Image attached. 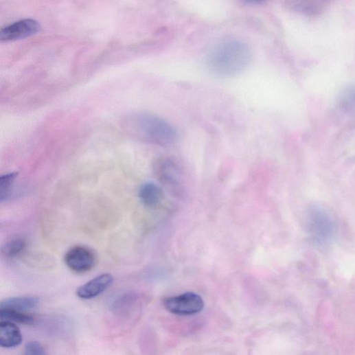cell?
<instances>
[{"label": "cell", "instance_id": "9a60e30c", "mask_svg": "<svg viewBox=\"0 0 355 355\" xmlns=\"http://www.w3.org/2000/svg\"><path fill=\"white\" fill-rule=\"evenodd\" d=\"M135 300V295L132 294H126L119 298L114 305V310L118 314L126 313L131 307Z\"/></svg>", "mask_w": 355, "mask_h": 355}, {"label": "cell", "instance_id": "2e32d148", "mask_svg": "<svg viewBox=\"0 0 355 355\" xmlns=\"http://www.w3.org/2000/svg\"><path fill=\"white\" fill-rule=\"evenodd\" d=\"M25 353L27 355H43L46 352L43 345L38 341H30L25 345Z\"/></svg>", "mask_w": 355, "mask_h": 355}, {"label": "cell", "instance_id": "4fadbf2b", "mask_svg": "<svg viewBox=\"0 0 355 355\" xmlns=\"http://www.w3.org/2000/svg\"><path fill=\"white\" fill-rule=\"evenodd\" d=\"M27 247V242L23 238H15L6 242L1 249L2 254L7 257H16L22 254Z\"/></svg>", "mask_w": 355, "mask_h": 355}, {"label": "cell", "instance_id": "7a4b0ae2", "mask_svg": "<svg viewBox=\"0 0 355 355\" xmlns=\"http://www.w3.org/2000/svg\"><path fill=\"white\" fill-rule=\"evenodd\" d=\"M251 58L248 46L240 41L220 44L209 54L206 64L209 72L219 78H229L242 73Z\"/></svg>", "mask_w": 355, "mask_h": 355}, {"label": "cell", "instance_id": "52a82bcc", "mask_svg": "<svg viewBox=\"0 0 355 355\" xmlns=\"http://www.w3.org/2000/svg\"><path fill=\"white\" fill-rule=\"evenodd\" d=\"M114 282L110 273H103L93 278L77 290V296L84 300L94 299L106 291Z\"/></svg>", "mask_w": 355, "mask_h": 355}, {"label": "cell", "instance_id": "3957f363", "mask_svg": "<svg viewBox=\"0 0 355 355\" xmlns=\"http://www.w3.org/2000/svg\"><path fill=\"white\" fill-rule=\"evenodd\" d=\"M153 170L158 181L171 190H179L184 183L183 174L179 163L172 158L163 157L154 163Z\"/></svg>", "mask_w": 355, "mask_h": 355}, {"label": "cell", "instance_id": "ba28073f", "mask_svg": "<svg viewBox=\"0 0 355 355\" xmlns=\"http://www.w3.org/2000/svg\"><path fill=\"white\" fill-rule=\"evenodd\" d=\"M309 230L316 240L326 241L332 233V224L326 213L321 209L311 211L309 216Z\"/></svg>", "mask_w": 355, "mask_h": 355}, {"label": "cell", "instance_id": "5bb4252c", "mask_svg": "<svg viewBox=\"0 0 355 355\" xmlns=\"http://www.w3.org/2000/svg\"><path fill=\"white\" fill-rule=\"evenodd\" d=\"M17 176V173H10L0 178V199L2 202L10 196Z\"/></svg>", "mask_w": 355, "mask_h": 355}, {"label": "cell", "instance_id": "9c48e42d", "mask_svg": "<svg viewBox=\"0 0 355 355\" xmlns=\"http://www.w3.org/2000/svg\"><path fill=\"white\" fill-rule=\"evenodd\" d=\"M23 335L16 323L1 320L0 321V345L5 348H12L21 344Z\"/></svg>", "mask_w": 355, "mask_h": 355}, {"label": "cell", "instance_id": "30bf717a", "mask_svg": "<svg viewBox=\"0 0 355 355\" xmlns=\"http://www.w3.org/2000/svg\"><path fill=\"white\" fill-rule=\"evenodd\" d=\"M139 198L141 203L148 207H155L163 199L164 192L162 188L154 183H146L139 190Z\"/></svg>", "mask_w": 355, "mask_h": 355}, {"label": "cell", "instance_id": "277c9868", "mask_svg": "<svg viewBox=\"0 0 355 355\" xmlns=\"http://www.w3.org/2000/svg\"><path fill=\"white\" fill-rule=\"evenodd\" d=\"M164 307L170 312L179 316H190L201 312L204 307L203 299L193 293L168 297L164 300Z\"/></svg>", "mask_w": 355, "mask_h": 355}, {"label": "cell", "instance_id": "8fae6325", "mask_svg": "<svg viewBox=\"0 0 355 355\" xmlns=\"http://www.w3.org/2000/svg\"><path fill=\"white\" fill-rule=\"evenodd\" d=\"M38 304L39 299L36 297H12L3 300L1 304H0V309H9L27 312L36 308Z\"/></svg>", "mask_w": 355, "mask_h": 355}, {"label": "cell", "instance_id": "7c38bea8", "mask_svg": "<svg viewBox=\"0 0 355 355\" xmlns=\"http://www.w3.org/2000/svg\"><path fill=\"white\" fill-rule=\"evenodd\" d=\"M0 319L23 325H33L36 321L34 316L27 312L9 309H0Z\"/></svg>", "mask_w": 355, "mask_h": 355}, {"label": "cell", "instance_id": "8992f818", "mask_svg": "<svg viewBox=\"0 0 355 355\" xmlns=\"http://www.w3.org/2000/svg\"><path fill=\"white\" fill-rule=\"evenodd\" d=\"M39 23L32 19H25L16 22L0 32V39L9 42L32 36L40 30Z\"/></svg>", "mask_w": 355, "mask_h": 355}, {"label": "cell", "instance_id": "5b68a950", "mask_svg": "<svg viewBox=\"0 0 355 355\" xmlns=\"http://www.w3.org/2000/svg\"><path fill=\"white\" fill-rule=\"evenodd\" d=\"M96 262L95 253L89 248L81 245L71 248L65 255V262L67 267L78 273L91 271Z\"/></svg>", "mask_w": 355, "mask_h": 355}, {"label": "cell", "instance_id": "6da1fadb", "mask_svg": "<svg viewBox=\"0 0 355 355\" xmlns=\"http://www.w3.org/2000/svg\"><path fill=\"white\" fill-rule=\"evenodd\" d=\"M122 126L129 135L157 146L170 147L175 144L178 139V133L174 127L168 121L154 114H129L122 119Z\"/></svg>", "mask_w": 355, "mask_h": 355}, {"label": "cell", "instance_id": "e0dca14e", "mask_svg": "<svg viewBox=\"0 0 355 355\" xmlns=\"http://www.w3.org/2000/svg\"><path fill=\"white\" fill-rule=\"evenodd\" d=\"M246 3L251 5H257L265 1V0H244Z\"/></svg>", "mask_w": 355, "mask_h": 355}]
</instances>
